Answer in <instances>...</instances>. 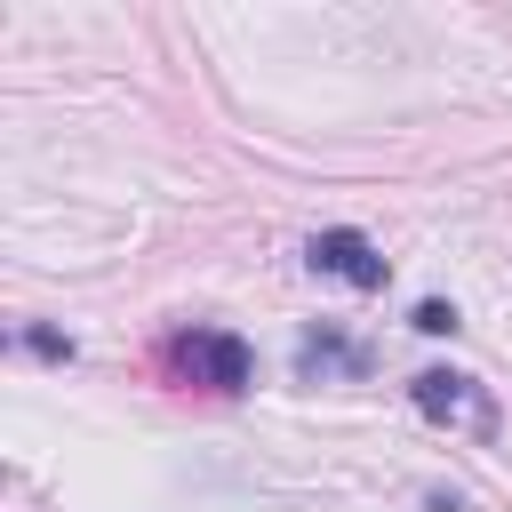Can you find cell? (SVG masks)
Listing matches in <instances>:
<instances>
[{
    "label": "cell",
    "mask_w": 512,
    "mask_h": 512,
    "mask_svg": "<svg viewBox=\"0 0 512 512\" xmlns=\"http://www.w3.org/2000/svg\"><path fill=\"white\" fill-rule=\"evenodd\" d=\"M168 368L184 384H208V392H240L256 376V352L232 336V328H176L168 336Z\"/></svg>",
    "instance_id": "2"
},
{
    "label": "cell",
    "mask_w": 512,
    "mask_h": 512,
    "mask_svg": "<svg viewBox=\"0 0 512 512\" xmlns=\"http://www.w3.org/2000/svg\"><path fill=\"white\" fill-rule=\"evenodd\" d=\"M408 400H416L432 424H448V432H472V440H496V432H504L496 392H488L480 376H464V368H424V376H408Z\"/></svg>",
    "instance_id": "1"
},
{
    "label": "cell",
    "mask_w": 512,
    "mask_h": 512,
    "mask_svg": "<svg viewBox=\"0 0 512 512\" xmlns=\"http://www.w3.org/2000/svg\"><path fill=\"white\" fill-rule=\"evenodd\" d=\"M296 376H368V344H352V336H336V328H304Z\"/></svg>",
    "instance_id": "4"
},
{
    "label": "cell",
    "mask_w": 512,
    "mask_h": 512,
    "mask_svg": "<svg viewBox=\"0 0 512 512\" xmlns=\"http://www.w3.org/2000/svg\"><path fill=\"white\" fill-rule=\"evenodd\" d=\"M304 264H312V272H328V280H344V288H384V256H376V240H368V232H352V224L312 232Z\"/></svg>",
    "instance_id": "3"
},
{
    "label": "cell",
    "mask_w": 512,
    "mask_h": 512,
    "mask_svg": "<svg viewBox=\"0 0 512 512\" xmlns=\"http://www.w3.org/2000/svg\"><path fill=\"white\" fill-rule=\"evenodd\" d=\"M24 352H40V360H72V336H56V328H24Z\"/></svg>",
    "instance_id": "6"
},
{
    "label": "cell",
    "mask_w": 512,
    "mask_h": 512,
    "mask_svg": "<svg viewBox=\"0 0 512 512\" xmlns=\"http://www.w3.org/2000/svg\"><path fill=\"white\" fill-rule=\"evenodd\" d=\"M408 320H416L424 336H448V328H456V304H440V296H424V304H416Z\"/></svg>",
    "instance_id": "5"
}]
</instances>
